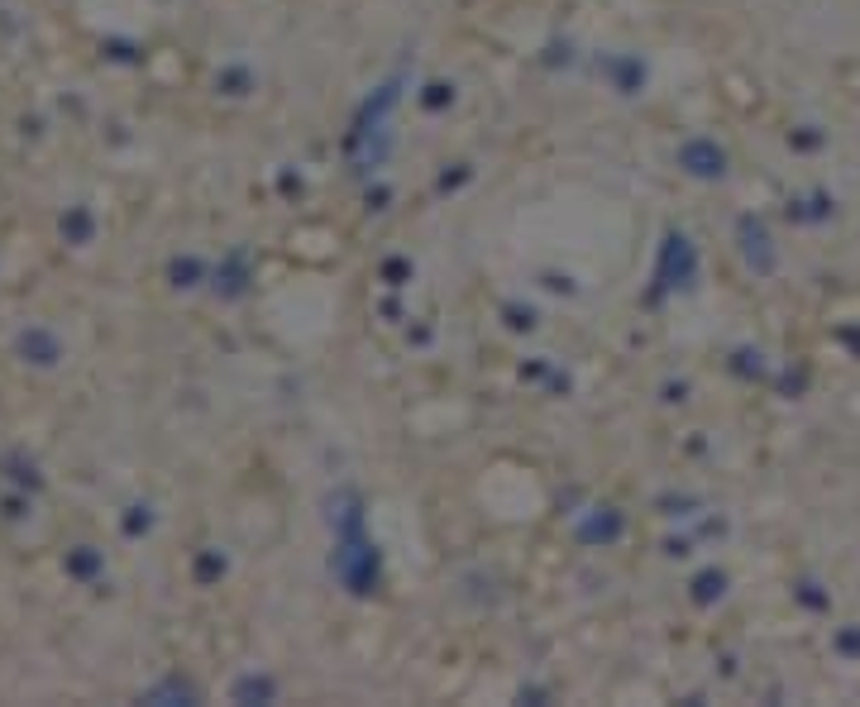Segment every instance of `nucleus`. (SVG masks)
Here are the masks:
<instances>
[]
</instances>
